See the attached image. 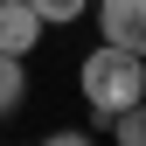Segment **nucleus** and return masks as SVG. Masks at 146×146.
I'll return each mask as SVG.
<instances>
[{
    "instance_id": "nucleus-1",
    "label": "nucleus",
    "mask_w": 146,
    "mask_h": 146,
    "mask_svg": "<svg viewBox=\"0 0 146 146\" xmlns=\"http://www.w3.org/2000/svg\"><path fill=\"white\" fill-rule=\"evenodd\" d=\"M77 84H84L98 125H111L125 104H146V56H132V49H118V42H98V49L84 56Z\"/></svg>"
},
{
    "instance_id": "nucleus-2",
    "label": "nucleus",
    "mask_w": 146,
    "mask_h": 146,
    "mask_svg": "<svg viewBox=\"0 0 146 146\" xmlns=\"http://www.w3.org/2000/svg\"><path fill=\"white\" fill-rule=\"evenodd\" d=\"M98 28H104V42L146 56V0H98Z\"/></svg>"
},
{
    "instance_id": "nucleus-3",
    "label": "nucleus",
    "mask_w": 146,
    "mask_h": 146,
    "mask_svg": "<svg viewBox=\"0 0 146 146\" xmlns=\"http://www.w3.org/2000/svg\"><path fill=\"white\" fill-rule=\"evenodd\" d=\"M42 14L28 7V0H0V49H7V56H28L35 42H42Z\"/></svg>"
},
{
    "instance_id": "nucleus-4",
    "label": "nucleus",
    "mask_w": 146,
    "mask_h": 146,
    "mask_svg": "<svg viewBox=\"0 0 146 146\" xmlns=\"http://www.w3.org/2000/svg\"><path fill=\"white\" fill-rule=\"evenodd\" d=\"M21 98H28V56H7L0 49V118L21 111Z\"/></svg>"
},
{
    "instance_id": "nucleus-5",
    "label": "nucleus",
    "mask_w": 146,
    "mask_h": 146,
    "mask_svg": "<svg viewBox=\"0 0 146 146\" xmlns=\"http://www.w3.org/2000/svg\"><path fill=\"white\" fill-rule=\"evenodd\" d=\"M104 132H111L118 146H146V104H125V111L104 125Z\"/></svg>"
},
{
    "instance_id": "nucleus-6",
    "label": "nucleus",
    "mask_w": 146,
    "mask_h": 146,
    "mask_svg": "<svg viewBox=\"0 0 146 146\" xmlns=\"http://www.w3.org/2000/svg\"><path fill=\"white\" fill-rule=\"evenodd\" d=\"M28 7L42 14V21H56V28H63V21H77V14L90 7V0H28Z\"/></svg>"
},
{
    "instance_id": "nucleus-7",
    "label": "nucleus",
    "mask_w": 146,
    "mask_h": 146,
    "mask_svg": "<svg viewBox=\"0 0 146 146\" xmlns=\"http://www.w3.org/2000/svg\"><path fill=\"white\" fill-rule=\"evenodd\" d=\"M42 146H98V139H90V132H49Z\"/></svg>"
}]
</instances>
